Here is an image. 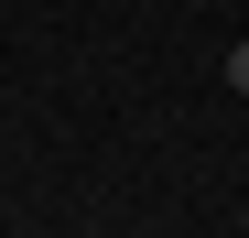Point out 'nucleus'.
Wrapping results in <instances>:
<instances>
[{"label":"nucleus","mask_w":249,"mask_h":238,"mask_svg":"<svg viewBox=\"0 0 249 238\" xmlns=\"http://www.w3.org/2000/svg\"><path fill=\"white\" fill-rule=\"evenodd\" d=\"M228 98H249V33L228 44Z\"/></svg>","instance_id":"nucleus-1"}]
</instances>
